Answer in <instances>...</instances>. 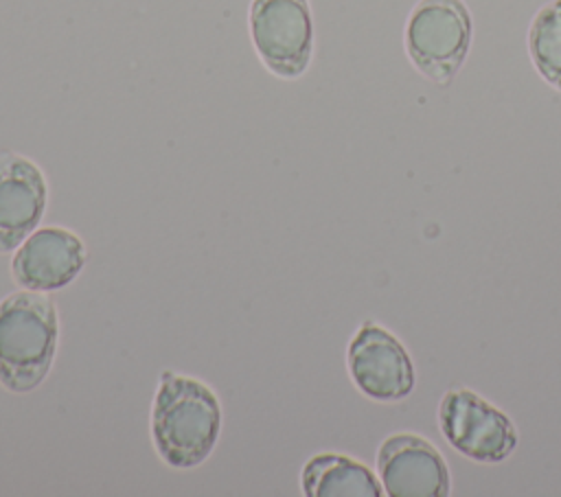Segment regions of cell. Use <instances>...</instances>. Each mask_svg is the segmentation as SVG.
Returning <instances> with one entry per match:
<instances>
[{
  "label": "cell",
  "instance_id": "1",
  "mask_svg": "<svg viewBox=\"0 0 561 497\" xmlns=\"http://www.w3.org/2000/svg\"><path fill=\"white\" fill-rule=\"evenodd\" d=\"M221 407L199 379L162 372L151 409V438L158 455L173 469L202 464L217 444Z\"/></svg>",
  "mask_w": 561,
  "mask_h": 497
},
{
  "label": "cell",
  "instance_id": "2",
  "mask_svg": "<svg viewBox=\"0 0 561 497\" xmlns=\"http://www.w3.org/2000/svg\"><path fill=\"white\" fill-rule=\"evenodd\" d=\"M59 337L55 302L22 289L0 300V383L18 394L35 390L48 374Z\"/></svg>",
  "mask_w": 561,
  "mask_h": 497
},
{
  "label": "cell",
  "instance_id": "3",
  "mask_svg": "<svg viewBox=\"0 0 561 497\" xmlns=\"http://www.w3.org/2000/svg\"><path fill=\"white\" fill-rule=\"evenodd\" d=\"M471 44V15L462 0H421L408 20L405 48L419 72L447 85Z\"/></svg>",
  "mask_w": 561,
  "mask_h": 497
},
{
  "label": "cell",
  "instance_id": "4",
  "mask_svg": "<svg viewBox=\"0 0 561 497\" xmlns=\"http://www.w3.org/2000/svg\"><path fill=\"white\" fill-rule=\"evenodd\" d=\"M250 37L263 66L283 79L300 77L313 53V24L307 0H252Z\"/></svg>",
  "mask_w": 561,
  "mask_h": 497
},
{
  "label": "cell",
  "instance_id": "5",
  "mask_svg": "<svg viewBox=\"0 0 561 497\" xmlns=\"http://www.w3.org/2000/svg\"><path fill=\"white\" fill-rule=\"evenodd\" d=\"M438 423L449 447L482 464L502 462L517 447L513 420L467 388H454L443 396Z\"/></svg>",
  "mask_w": 561,
  "mask_h": 497
},
{
  "label": "cell",
  "instance_id": "6",
  "mask_svg": "<svg viewBox=\"0 0 561 497\" xmlns=\"http://www.w3.org/2000/svg\"><path fill=\"white\" fill-rule=\"evenodd\" d=\"M346 363L362 394L381 403L405 398L414 390V366L403 344L375 322H364L348 344Z\"/></svg>",
  "mask_w": 561,
  "mask_h": 497
},
{
  "label": "cell",
  "instance_id": "7",
  "mask_svg": "<svg viewBox=\"0 0 561 497\" xmlns=\"http://www.w3.org/2000/svg\"><path fill=\"white\" fill-rule=\"evenodd\" d=\"M381 486L390 497H447L449 469L425 438L394 434L377 451Z\"/></svg>",
  "mask_w": 561,
  "mask_h": 497
},
{
  "label": "cell",
  "instance_id": "8",
  "mask_svg": "<svg viewBox=\"0 0 561 497\" xmlns=\"http://www.w3.org/2000/svg\"><path fill=\"white\" fill-rule=\"evenodd\" d=\"M85 265L83 241L57 226L31 232L11 261L13 280L22 289L55 291L70 285Z\"/></svg>",
  "mask_w": 561,
  "mask_h": 497
},
{
  "label": "cell",
  "instance_id": "9",
  "mask_svg": "<svg viewBox=\"0 0 561 497\" xmlns=\"http://www.w3.org/2000/svg\"><path fill=\"white\" fill-rule=\"evenodd\" d=\"M48 201L44 173L18 153L0 155V254L13 252L39 226Z\"/></svg>",
  "mask_w": 561,
  "mask_h": 497
},
{
  "label": "cell",
  "instance_id": "10",
  "mask_svg": "<svg viewBox=\"0 0 561 497\" xmlns=\"http://www.w3.org/2000/svg\"><path fill=\"white\" fill-rule=\"evenodd\" d=\"M300 486L307 497H381L383 486L373 471L340 453L313 455L300 475Z\"/></svg>",
  "mask_w": 561,
  "mask_h": 497
},
{
  "label": "cell",
  "instance_id": "11",
  "mask_svg": "<svg viewBox=\"0 0 561 497\" xmlns=\"http://www.w3.org/2000/svg\"><path fill=\"white\" fill-rule=\"evenodd\" d=\"M528 48L537 72L561 90V0L537 11L528 33Z\"/></svg>",
  "mask_w": 561,
  "mask_h": 497
}]
</instances>
